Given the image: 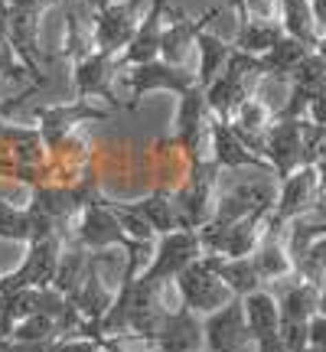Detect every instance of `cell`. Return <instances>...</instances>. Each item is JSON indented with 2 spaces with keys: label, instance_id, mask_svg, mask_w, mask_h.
Wrapping results in <instances>:
<instances>
[{
  "label": "cell",
  "instance_id": "cell-31",
  "mask_svg": "<svg viewBox=\"0 0 326 352\" xmlns=\"http://www.w3.org/2000/svg\"><path fill=\"white\" fill-rule=\"evenodd\" d=\"M310 346L326 349V314H316L310 320Z\"/></svg>",
  "mask_w": 326,
  "mask_h": 352
},
{
  "label": "cell",
  "instance_id": "cell-3",
  "mask_svg": "<svg viewBox=\"0 0 326 352\" xmlns=\"http://www.w3.org/2000/svg\"><path fill=\"white\" fill-rule=\"evenodd\" d=\"M202 323H206V352H258V340L248 329L241 297L209 314Z\"/></svg>",
  "mask_w": 326,
  "mask_h": 352
},
{
  "label": "cell",
  "instance_id": "cell-21",
  "mask_svg": "<svg viewBox=\"0 0 326 352\" xmlns=\"http://www.w3.org/2000/svg\"><path fill=\"white\" fill-rule=\"evenodd\" d=\"M215 258V271L219 277L228 284V290L235 294V297H248L254 290L264 287L261 274H258V267L251 258H226V254H213Z\"/></svg>",
  "mask_w": 326,
  "mask_h": 352
},
{
  "label": "cell",
  "instance_id": "cell-2",
  "mask_svg": "<svg viewBox=\"0 0 326 352\" xmlns=\"http://www.w3.org/2000/svg\"><path fill=\"white\" fill-rule=\"evenodd\" d=\"M140 10L144 0H108L101 7H91V23H95V43L101 52H121L131 46V39L140 30Z\"/></svg>",
  "mask_w": 326,
  "mask_h": 352
},
{
  "label": "cell",
  "instance_id": "cell-23",
  "mask_svg": "<svg viewBox=\"0 0 326 352\" xmlns=\"http://www.w3.org/2000/svg\"><path fill=\"white\" fill-rule=\"evenodd\" d=\"M310 52H314V46H307V43H301V39H294V36H284L274 50L268 52V56H261L264 76L290 78L294 72H297V65H301Z\"/></svg>",
  "mask_w": 326,
  "mask_h": 352
},
{
  "label": "cell",
  "instance_id": "cell-25",
  "mask_svg": "<svg viewBox=\"0 0 326 352\" xmlns=\"http://www.w3.org/2000/svg\"><path fill=\"white\" fill-rule=\"evenodd\" d=\"M134 209H138L153 228H157V235H170V232H180L183 228V219H180V209H176V199L170 196H163V192H153L147 199L134 202Z\"/></svg>",
  "mask_w": 326,
  "mask_h": 352
},
{
  "label": "cell",
  "instance_id": "cell-36",
  "mask_svg": "<svg viewBox=\"0 0 326 352\" xmlns=\"http://www.w3.org/2000/svg\"><path fill=\"white\" fill-rule=\"evenodd\" d=\"M320 314H326V294H323V300H320Z\"/></svg>",
  "mask_w": 326,
  "mask_h": 352
},
{
  "label": "cell",
  "instance_id": "cell-1",
  "mask_svg": "<svg viewBox=\"0 0 326 352\" xmlns=\"http://www.w3.org/2000/svg\"><path fill=\"white\" fill-rule=\"evenodd\" d=\"M173 280H176V287H180V294H183V303H186L193 314L209 316L235 300V294L228 290V284L219 277V271H215L213 254H202L199 261H193L186 271H180Z\"/></svg>",
  "mask_w": 326,
  "mask_h": 352
},
{
  "label": "cell",
  "instance_id": "cell-4",
  "mask_svg": "<svg viewBox=\"0 0 326 352\" xmlns=\"http://www.w3.org/2000/svg\"><path fill=\"white\" fill-rule=\"evenodd\" d=\"M320 196H323V186H320L316 166L294 170L287 179H281V192H277V206H274V212H271V228L268 232H277L284 222L307 215L320 202Z\"/></svg>",
  "mask_w": 326,
  "mask_h": 352
},
{
  "label": "cell",
  "instance_id": "cell-13",
  "mask_svg": "<svg viewBox=\"0 0 326 352\" xmlns=\"http://www.w3.org/2000/svg\"><path fill=\"white\" fill-rule=\"evenodd\" d=\"M118 65H121V59H118L114 52H101V50H95L88 59L76 63V72H72L76 95H78V98H91V95L111 98V95H114L111 82L118 78Z\"/></svg>",
  "mask_w": 326,
  "mask_h": 352
},
{
  "label": "cell",
  "instance_id": "cell-28",
  "mask_svg": "<svg viewBox=\"0 0 326 352\" xmlns=\"http://www.w3.org/2000/svg\"><path fill=\"white\" fill-rule=\"evenodd\" d=\"M290 85H301V88H307V91H314V95L326 91V56L323 52H316V50L310 52V56L297 65V72L290 76Z\"/></svg>",
  "mask_w": 326,
  "mask_h": 352
},
{
  "label": "cell",
  "instance_id": "cell-35",
  "mask_svg": "<svg viewBox=\"0 0 326 352\" xmlns=\"http://www.w3.org/2000/svg\"><path fill=\"white\" fill-rule=\"evenodd\" d=\"M316 52H323V56H326V33L320 36V46H316Z\"/></svg>",
  "mask_w": 326,
  "mask_h": 352
},
{
  "label": "cell",
  "instance_id": "cell-6",
  "mask_svg": "<svg viewBox=\"0 0 326 352\" xmlns=\"http://www.w3.org/2000/svg\"><path fill=\"white\" fill-rule=\"evenodd\" d=\"M202 254L206 252H202L199 232H193V228H180V232L160 235L153 267L144 277H151V280H173L180 271H186L193 261H199Z\"/></svg>",
  "mask_w": 326,
  "mask_h": 352
},
{
  "label": "cell",
  "instance_id": "cell-33",
  "mask_svg": "<svg viewBox=\"0 0 326 352\" xmlns=\"http://www.w3.org/2000/svg\"><path fill=\"white\" fill-rule=\"evenodd\" d=\"M314 3V16H316V26H320V36L326 33V0H310Z\"/></svg>",
  "mask_w": 326,
  "mask_h": 352
},
{
  "label": "cell",
  "instance_id": "cell-27",
  "mask_svg": "<svg viewBox=\"0 0 326 352\" xmlns=\"http://www.w3.org/2000/svg\"><path fill=\"white\" fill-rule=\"evenodd\" d=\"M10 336L13 340H20V342H46V346H56V342L63 340V329H59V323H56L52 316L33 314L30 320L17 323Z\"/></svg>",
  "mask_w": 326,
  "mask_h": 352
},
{
  "label": "cell",
  "instance_id": "cell-26",
  "mask_svg": "<svg viewBox=\"0 0 326 352\" xmlns=\"http://www.w3.org/2000/svg\"><path fill=\"white\" fill-rule=\"evenodd\" d=\"M30 209L50 215L56 222H65L72 212H78V202H76V196H72V186L69 189L65 186H36Z\"/></svg>",
  "mask_w": 326,
  "mask_h": 352
},
{
  "label": "cell",
  "instance_id": "cell-5",
  "mask_svg": "<svg viewBox=\"0 0 326 352\" xmlns=\"http://www.w3.org/2000/svg\"><path fill=\"white\" fill-rule=\"evenodd\" d=\"M63 241L59 235L46 241H33L30 252H26L20 271H13L0 280V294H10V290H23V287H52L56 280V271H59V261H63Z\"/></svg>",
  "mask_w": 326,
  "mask_h": 352
},
{
  "label": "cell",
  "instance_id": "cell-24",
  "mask_svg": "<svg viewBox=\"0 0 326 352\" xmlns=\"http://www.w3.org/2000/svg\"><path fill=\"white\" fill-rule=\"evenodd\" d=\"M320 300H323V290L310 284V280H297L294 287L284 290L281 297V316L290 320H314L320 314Z\"/></svg>",
  "mask_w": 326,
  "mask_h": 352
},
{
  "label": "cell",
  "instance_id": "cell-20",
  "mask_svg": "<svg viewBox=\"0 0 326 352\" xmlns=\"http://www.w3.org/2000/svg\"><path fill=\"white\" fill-rule=\"evenodd\" d=\"M281 26H284L287 36L301 39L314 50L320 46V26H316L310 0H281Z\"/></svg>",
  "mask_w": 326,
  "mask_h": 352
},
{
  "label": "cell",
  "instance_id": "cell-34",
  "mask_svg": "<svg viewBox=\"0 0 326 352\" xmlns=\"http://www.w3.org/2000/svg\"><path fill=\"white\" fill-rule=\"evenodd\" d=\"M316 173H320V186H323V192H326V157L316 164Z\"/></svg>",
  "mask_w": 326,
  "mask_h": 352
},
{
  "label": "cell",
  "instance_id": "cell-37",
  "mask_svg": "<svg viewBox=\"0 0 326 352\" xmlns=\"http://www.w3.org/2000/svg\"><path fill=\"white\" fill-rule=\"evenodd\" d=\"M0 280H3V277H0Z\"/></svg>",
  "mask_w": 326,
  "mask_h": 352
},
{
  "label": "cell",
  "instance_id": "cell-8",
  "mask_svg": "<svg viewBox=\"0 0 326 352\" xmlns=\"http://www.w3.org/2000/svg\"><path fill=\"white\" fill-rule=\"evenodd\" d=\"M301 121H274L271 131H268L264 160L277 170V179H287L294 170L303 166V124Z\"/></svg>",
  "mask_w": 326,
  "mask_h": 352
},
{
  "label": "cell",
  "instance_id": "cell-14",
  "mask_svg": "<svg viewBox=\"0 0 326 352\" xmlns=\"http://www.w3.org/2000/svg\"><path fill=\"white\" fill-rule=\"evenodd\" d=\"M163 10H166V0H151V10L140 20L138 36L131 39V46L124 50L121 63L127 65H144V63H157L163 50Z\"/></svg>",
  "mask_w": 326,
  "mask_h": 352
},
{
  "label": "cell",
  "instance_id": "cell-7",
  "mask_svg": "<svg viewBox=\"0 0 326 352\" xmlns=\"http://www.w3.org/2000/svg\"><path fill=\"white\" fill-rule=\"evenodd\" d=\"M124 82L134 95H147V91H183L199 85V76L189 72L183 65H170L157 59V63H144V65H131L124 72Z\"/></svg>",
  "mask_w": 326,
  "mask_h": 352
},
{
  "label": "cell",
  "instance_id": "cell-16",
  "mask_svg": "<svg viewBox=\"0 0 326 352\" xmlns=\"http://www.w3.org/2000/svg\"><path fill=\"white\" fill-rule=\"evenodd\" d=\"M213 16H215V10L202 16V30H199V39H196V50H199V85L202 88L213 85L215 78L222 76V69L232 63V56H235V50H232L222 36L206 33V26H209Z\"/></svg>",
  "mask_w": 326,
  "mask_h": 352
},
{
  "label": "cell",
  "instance_id": "cell-15",
  "mask_svg": "<svg viewBox=\"0 0 326 352\" xmlns=\"http://www.w3.org/2000/svg\"><path fill=\"white\" fill-rule=\"evenodd\" d=\"M213 160L226 170H241V166H254V170H274V166L261 160L258 153H251L241 138L232 131L228 121H215L213 124Z\"/></svg>",
  "mask_w": 326,
  "mask_h": 352
},
{
  "label": "cell",
  "instance_id": "cell-17",
  "mask_svg": "<svg viewBox=\"0 0 326 352\" xmlns=\"http://www.w3.org/2000/svg\"><path fill=\"white\" fill-rule=\"evenodd\" d=\"M245 300V320H248V329L254 333V340H271V336H281V300H274V294L268 290H254Z\"/></svg>",
  "mask_w": 326,
  "mask_h": 352
},
{
  "label": "cell",
  "instance_id": "cell-22",
  "mask_svg": "<svg viewBox=\"0 0 326 352\" xmlns=\"http://www.w3.org/2000/svg\"><path fill=\"white\" fill-rule=\"evenodd\" d=\"M88 271H91V254H88L85 245H72L69 252H63V261H59V271H56V280L52 287L63 290L65 297H76L82 284H85Z\"/></svg>",
  "mask_w": 326,
  "mask_h": 352
},
{
  "label": "cell",
  "instance_id": "cell-29",
  "mask_svg": "<svg viewBox=\"0 0 326 352\" xmlns=\"http://www.w3.org/2000/svg\"><path fill=\"white\" fill-rule=\"evenodd\" d=\"M111 209H114V215H118L121 228L131 235V241H157V228H153L134 206H111Z\"/></svg>",
  "mask_w": 326,
  "mask_h": 352
},
{
  "label": "cell",
  "instance_id": "cell-12",
  "mask_svg": "<svg viewBox=\"0 0 326 352\" xmlns=\"http://www.w3.org/2000/svg\"><path fill=\"white\" fill-rule=\"evenodd\" d=\"M163 16H166V26H163L160 59L170 65H183V69H186L189 56H193V46H196V39H199L202 20H189L180 7H166Z\"/></svg>",
  "mask_w": 326,
  "mask_h": 352
},
{
  "label": "cell",
  "instance_id": "cell-11",
  "mask_svg": "<svg viewBox=\"0 0 326 352\" xmlns=\"http://www.w3.org/2000/svg\"><path fill=\"white\" fill-rule=\"evenodd\" d=\"M153 342L160 352H202L206 349V323L199 320V314L183 307L163 320Z\"/></svg>",
  "mask_w": 326,
  "mask_h": 352
},
{
  "label": "cell",
  "instance_id": "cell-18",
  "mask_svg": "<svg viewBox=\"0 0 326 352\" xmlns=\"http://www.w3.org/2000/svg\"><path fill=\"white\" fill-rule=\"evenodd\" d=\"M251 261H254V267H258V274H261L264 284H268V280H284V277L297 274V264H294L287 245L281 241L277 232H268V235H264V241L258 245V252L251 254Z\"/></svg>",
  "mask_w": 326,
  "mask_h": 352
},
{
  "label": "cell",
  "instance_id": "cell-10",
  "mask_svg": "<svg viewBox=\"0 0 326 352\" xmlns=\"http://www.w3.org/2000/svg\"><path fill=\"white\" fill-rule=\"evenodd\" d=\"M76 241L85 245V248H91V252H105V248H114V245H127L124 228L118 222L111 202L82 209V219H78V228H76Z\"/></svg>",
  "mask_w": 326,
  "mask_h": 352
},
{
  "label": "cell",
  "instance_id": "cell-19",
  "mask_svg": "<svg viewBox=\"0 0 326 352\" xmlns=\"http://www.w3.org/2000/svg\"><path fill=\"white\" fill-rule=\"evenodd\" d=\"M287 36L281 20H241L235 33V50L248 56H268L281 39Z\"/></svg>",
  "mask_w": 326,
  "mask_h": 352
},
{
  "label": "cell",
  "instance_id": "cell-30",
  "mask_svg": "<svg viewBox=\"0 0 326 352\" xmlns=\"http://www.w3.org/2000/svg\"><path fill=\"white\" fill-rule=\"evenodd\" d=\"M281 342H284L290 352H307L310 349V320L281 316Z\"/></svg>",
  "mask_w": 326,
  "mask_h": 352
},
{
  "label": "cell",
  "instance_id": "cell-32",
  "mask_svg": "<svg viewBox=\"0 0 326 352\" xmlns=\"http://www.w3.org/2000/svg\"><path fill=\"white\" fill-rule=\"evenodd\" d=\"M258 352H290L284 342H281V336H271V340H261L258 342Z\"/></svg>",
  "mask_w": 326,
  "mask_h": 352
},
{
  "label": "cell",
  "instance_id": "cell-9",
  "mask_svg": "<svg viewBox=\"0 0 326 352\" xmlns=\"http://www.w3.org/2000/svg\"><path fill=\"white\" fill-rule=\"evenodd\" d=\"M105 111L98 108H91V104H50V108H36V121H39V131H43V140H46V147L50 151H63V144L69 140L72 134V127L78 121H101Z\"/></svg>",
  "mask_w": 326,
  "mask_h": 352
}]
</instances>
